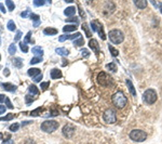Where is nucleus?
Segmentation results:
<instances>
[{
	"mask_svg": "<svg viewBox=\"0 0 162 144\" xmlns=\"http://www.w3.org/2000/svg\"><path fill=\"white\" fill-rule=\"evenodd\" d=\"M112 103L118 107V109H123L124 106L128 104V99L127 97L122 92H117L112 95Z\"/></svg>",
	"mask_w": 162,
	"mask_h": 144,
	"instance_id": "nucleus-1",
	"label": "nucleus"
},
{
	"mask_svg": "<svg viewBox=\"0 0 162 144\" xmlns=\"http://www.w3.org/2000/svg\"><path fill=\"white\" fill-rule=\"evenodd\" d=\"M59 124L56 120H46L41 124V130L44 131V132L51 133L54 132L58 128Z\"/></svg>",
	"mask_w": 162,
	"mask_h": 144,
	"instance_id": "nucleus-2",
	"label": "nucleus"
},
{
	"mask_svg": "<svg viewBox=\"0 0 162 144\" xmlns=\"http://www.w3.org/2000/svg\"><path fill=\"white\" fill-rule=\"evenodd\" d=\"M109 39H110V41L112 44H121V42H123L124 35L122 34V32H120V30L112 29L109 32Z\"/></svg>",
	"mask_w": 162,
	"mask_h": 144,
	"instance_id": "nucleus-3",
	"label": "nucleus"
},
{
	"mask_svg": "<svg viewBox=\"0 0 162 144\" xmlns=\"http://www.w3.org/2000/svg\"><path fill=\"white\" fill-rule=\"evenodd\" d=\"M157 93L154 90L152 89H148L146 90L145 93H144L143 95V100L144 102H145L146 104H149V105H151V104H154V102L157 101Z\"/></svg>",
	"mask_w": 162,
	"mask_h": 144,
	"instance_id": "nucleus-4",
	"label": "nucleus"
},
{
	"mask_svg": "<svg viewBox=\"0 0 162 144\" xmlns=\"http://www.w3.org/2000/svg\"><path fill=\"white\" fill-rule=\"evenodd\" d=\"M130 138L132 139L133 141L136 142H144L147 138V134L144 132L143 130H140V129H135L130 132Z\"/></svg>",
	"mask_w": 162,
	"mask_h": 144,
	"instance_id": "nucleus-5",
	"label": "nucleus"
},
{
	"mask_svg": "<svg viewBox=\"0 0 162 144\" xmlns=\"http://www.w3.org/2000/svg\"><path fill=\"white\" fill-rule=\"evenodd\" d=\"M97 82H98L100 86H103V87H108L109 84H111L112 80H111V78L108 76L105 72H100V73L97 75Z\"/></svg>",
	"mask_w": 162,
	"mask_h": 144,
	"instance_id": "nucleus-6",
	"label": "nucleus"
},
{
	"mask_svg": "<svg viewBox=\"0 0 162 144\" xmlns=\"http://www.w3.org/2000/svg\"><path fill=\"white\" fill-rule=\"evenodd\" d=\"M104 120H105L107 124H115L117 120V117H116V114H115V112L112 109H107V111L104 113V116H103Z\"/></svg>",
	"mask_w": 162,
	"mask_h": 144,
	"instance_id": "nucleus-7",
	"label": "nucleus"
},
{
	"mask_svg": "<svg viewBox=\"0 0 162 144\" xmlns=\"http://www.w3.org/2000/svg\"><path fill=\"white\" fill-rule=\"evenodd\" d=\"M75 130L76 128L74 127L73 125H66L64 126V128H63V136H65V138H71V136L75 134Z\"/></svg>",
	"mask_w": 162,
	"mask_h": 144,
	"instance_id": "nucleus-8",
	"label": "nucleus"
},
{
	"mask_svg": "<svg viewBox=\"0 0 162 144\" xmlns=\"http://www.w3.org/2000/svg\"><path fill=\"white\" fill-rule=\"evenodd\" d=\"M79 37H81V34L80 33H76L75 35H62L58 38V40L61 41V42H63V41L68 40V39H73V40H76V39H78Z\"/></svg>",
	"mask_w": 162,
	"mask_h": 144,
	"instance_id": "nucleus-9",
	"label": "nucleus"
},
{
	"mask_svg": "<svg viewBox=\"0 0 162 144\" xmlns=\"http://www.w3.org/2000/svg\"><path fill=\"white\" fill-rule=\"evenodd\" d=\"M89 46L90 48L93 50V52H95L96 54L100 53V44H98V42H97L95 39H91V40L89 41Z\"/></svg>",
	"mask_w": 162,
	"mask_h": 144,
	"instance_id": "nucleus-10",
	"label": "nucleus"
},
{
	"mask_svg": "<svg viewBox=\"0 0 162 144\" xmlns=\"http://www.w3.org/2000/svg\"><path fill=\"white\" fill-rule=\"evenodd\" d=\"M1 87H2L3 90H7V91H10V92H14L16 91V86L12 84H9V82H3V84H0Z\"/></svg>",
	"mask_w": 162,
	"mask_h": 144,
	"instance_id": "nucleus-11",
	"label": "nucleus"
},
{
	"mask_svg": "<svg viewBox=\"0 0 162 144\" xmlns=\"http://www.w3.org/2000/svg\"><path fill=\"white\" fill-rule=\"evenodd\" d=\"M32 51V53H34V54H35L37 57H42L43 49L41 48V47H34Z\"/></svg>",
	"mask_w": 162,
	"mask_h": 144,
	"instance_id": "nucleus-12",
	"label": "nucleus"
},
{
	"mask_svg": "<svg viewBox=\"0 0 162 144\" xmlns=\"http://www.w3.org/2000/svg\"><path fill=\"white\" fill-rule=\"evenodd\" d=\"M62 77V72L57 69V68H53L51 71V78L52 79H58Z\"/></svg>",
	"mask_w": 162,
	"mask_h": 144,
	"instance_id": "nucleus-13",
	"label": "nucleus"
},
{
	"mask_svg": "<svg viewBox=\"0 0 162 144\" xmlns=\"http://www.w3.org/2000/svg\"><path fill=\"white\" fill-rule=\"evenodd\" d=\"M27 74H28L30 77H34V78H35V77H37L38 75H40L41 72L39 68H29L28 72H27Z\"/></svg>",
	"mask_w": 162,
	"mask_h": 144,
	"instance_id": "nucleus-14",
	"label": "nucleus"
},
{
	"mask_svg": "<svg viewBox=\"0 0 162 144\" xmlns=\"http://www.w3.org/2000/svg\"><path fill=\"white\" fill-rule=\"evenodd\" d=\"M75 13H76L75 7H68L67 9H65V11H64V14L66 17H73Z\"/></svg>",
	"mask_w": 162,
	"mask_h": 144,
	"instance_id": "nucleus-15",
	"label": "nucleus"
},
{
	"mask_svg": "<svg viewBox=\"0 0 162 144\" xmlns=\"http://www.w3.org/2000/svg\"><path fill=\"white\" fill-rule=\"evenodd\" d=\"M55 52H56L57 54L63 55V57H67V55L69 54V51H68L66 48H56V49H55Z\"/></svg>",
	"mask_w": 162,
	"mask_h": 144,
	"instance_id": "nucleus-16",
	"label": "nucleus"
},
{
	"mask_svg": "<svg viewBox=\"0 0 162 144\" xmlns=\"http://www.w3.org/2000/svg\"><path fill=\"white\" fill-rule=\"evenodd\" d=\"M30 19L35 22V23H34V26H35V27H38V26L40 25V19H39V15L32 13V14H30Z\"/></svg>",
	"mask_w": 162,
	"mask_h": 144,
	"instance_id": "nucleus-17",
	"label": "nucleus"
},
{
	"mask_svg": "<svg viewBox=\"0 0 162 144\" xmlns=\"http://www.w3.org/2000/svg\"><path fill=\"white\" fill-rule=\"evenodd\" d=\"M43 34L46 36H53V35H56L57 34V29H55V28H46V29L43 30Z\"/></svg>",
	"mask_w": 162,
	"mask_h": 144,
	"instance_id": "nucleus-18",
	"label": "nucleus"
},
{
	"mask_svg": "<svg viewBox=\"0 0 162 144\" xmlns=\"http://www.w3.org/2000/svg\"><path fill=\"white\" fill-rule=\"evenodd\" d=\"M127 86L128 88H129V91L131 92V94H132L133 97H136V90H135L134 86H133V84L131 82V80H127Z\"/></svg>",
	"mask_w": 162,
	"mask_h": 144,
	"instance_id": "nucleus-19",
	"label": "nucleus"
},
{
	"mask_svg": "<svg viewBox=\"0 0 162 144\" xmlns=\"http://www.w3.org/2000/svg\"><path fill=\"white\" fill-rule=\"evenodd\" d=\"M77 29V26L76 25H66L63 27V32L64 33H69V32H75Z\"/></svg>",
	"mask_w": 162,
	"mask_h": 144,
	"instance_id": "nucleus-20",
	"label": "nucleus"
},
{
	"mask_svg": "<svg viewBox=\"0 0 162 144\" xmlns=\"http://www.w3.org/2000/svg\"><path fill=\"white\" fill-rule=\"evenodd\" d=\"M134 3L138 9H145L147 7V1L145 0H138V1H135Z\"/></svg>",
	"mask_w": 162,
	"mask_h": 144,
	"instance_id": "nucleus-21",
	"label": "nucleus"
},
{
	"mask_svg": "<svg viewBox=\"0 0 162 144\" xmlns=\"http://www.w3.org/2000/svg\"><path fill=\"white\" fill-rule=\"evenodd\" d=\"M13 65L15 66V67L17 68H21L22 66H23V60H22L21 57H15V59H13Z\"/></svg>",
	"mask_w": 162,
	"mask_h": 144,
	"instance_id": "nucleus-22",
	"label": "nucleus"
},
{
	"mask_svg": "<svg viewBox=\"0 0 162 144\" xmlns=\"http://www.w3.org/2000/svg\"><path fill=\"white\" fill-rule=\"evenodd\" d=\"M28 91H29L30 93H32V94H35V95L39 94V90H38V88L36 87L35 84H30L29 88H28Z\"/></svg>",
	"mask_w": 162,
	"mask_h": 144,
	"instance_id": "nucleus-23",
	"label": "nucleus"
},
{
	"mask_svg": "<svg viewBox=\"0 0 162 144\" xmlns=\"http://www.w3.org/2000/svg\"><path fill=\"white\" fill-rule=\"evenodd\" d=\"M5 5H7V7H8L9 11L12 12L14 10V8H15V5H14L13 1H11V0H7L5 1Z\"/></svg>",
	"mask_w": 162,
	"mask_h": 144,
	"instance_id": "nucleus-24",
	"label": "nucleus"
},
{
	"mask_svg": "<svg viewBox=\"0 0 162 144\" xmlns=\"http://www.w3.org/2000/svg\"><path fill=\"white\" fill-rule=\"evenodd\" d=\"M83 44H84V41H83V38H82V37H79L78 39L74 40V44H75L76 47H81Z\"/></svg>",
	"mask_w": 162,
	"mask_h": 144,
	"instance_id": "nucleus-25",
	"label": "nucleus"
},
{
	"mask_svg": "<svg viewBox=\"0 0 162 144\" xmlns=\"http://www.w3.org/2000/svg\"><path fill=\"white\" fill-rule=\"evenodd\" d=\"M98 34H100V38H102L103 40H105L106 36H105V32H104V28H103V25H100V27H98Z\"/></svg>",
	"mask_w": 162,
	"mask_h": 144,
	"instance_id": "nucleus-26",
	"label": "nucleus"
},
{
	"mask_svg": "<svg viewBox=\"0 0 162 144\" xmlns=\"http://www.w3.org/2000/svg\"><path fill=\"white\" fill-rule=\"evenodd\" d=\"M30 35H32V32H28V33H27V35L25 36L24 41H23V42H24L25 44H32V41L30 40Z\"/></svg>",
	"mask_w": 162,
	"mask_h": 144,
	"instance_id": "nucleus-27",
	"label": "nucleus"
},
{
	"mask_svg": "<svg viewBox=\"0 0 162 144\" xmlns=\"http://www.w3.org/2000/svg\"><path fill=\"white\" fill-rule=\"evenodd\" d=\"M13 117H14L13 114H9L4 117H0V121H9V120L13 119Z\"/></svg>",
	"mask_w": 162,
	"mask_h": 144,
	"instance_id": "nucleus-28",
	"label": "nucleus"
},
{
	"mask_svg": "<svg viewBox=\"0 0 162 144\" xmlns=\"http://www.w3.org/2000/svg\"><path fill=\"white\" fill-rule=\"evenodd\" d=\"M108 49H109V51H110V53H111V55H112V57H118V54H119L118 50H116L115 48H113V47H111V46L108 47Z\"/></svg>",
	"mask_w": 162,
	"mask_h": 144,
	"instance_id": "nucleus-29",
	"label": "nucleus"
},
{
	"mask_svg": "<svg viewBox=\"0 0 162 144\" xmlns=\"http://www.w3.org/2000/svg\"><path fill=\"white\" fill-rule=\"evenodd\" d=\"M15 52H16V46H15V44H10V47H9V53H10L11 55H13V54H15Z\"/></svg>",
	"mask_w": 162,
	"mask_h": 144,
	"instance_id": "nucleus-30",
	"label": "nucleus"
},
{
	"mask_svg": "<svg viewBox=\"0 0 162 144\" xmlns=\"http://www.w3.org/2000/svg\"><path fill=\"white\" fill-rule=\"evenodd\" d=\"M7 27H8V29L10 30V32H13V30H15V24H14L13 21H9L8 25H7Z\"/></svg>",
	"mask_w": 162,
	"mask_h": 144,
	"instance_id": "nucleus-31",
	"label": "nucleus"
},
{
	"mask_svg": "<svg viewBox=\"0 0 162 144\" xmlns=\"http://www.w3.org/2000/svg\"><path fill=\"white\" fill-rule=\"evenodd\" d=\"M43 109L42 107H38L37 109H35V111L30 112V116H38V115L40 114V112H42Z\"/></svg>",
	"mask_w": 162,
	"mask_h": 144,
	"instance_id": "nucleus-32",
	"label": "nucleus"
},
{
	"mask_svg": "<svg viewBox=\"0 0 162 144\" xmlns=\"http://www.w3.org/2000/svg\"><path fill=\"white\" fill-rule=\"evenodd\" d=\"M42 61V57H32V60H30V64L34 65V64H38V63H40Z\"/></svg>",
	"mask_w": 162,
	"mask_h": 144,
	"instance_id": "nucleus-33",
	"label": "nucleus"
},
{
	"mask_svg": "<svg viewBox=\"0 0 162 144\" xmlns=\"http://www.w3.org/2000/svg\"><path fill=\"white\" fill-rule=\"evenodd\" d=\"M25 100H26V104L27 105H30V104L32 103V102H34V100H35V99L32 98V95H26V97H25Z\"/></svg>",
	"mask_w": 162,
	"mask_h": 144,
	"instance_id": "nucleus-34",
	"label": "nucleus"
},
{
	"mask_svg": "<svg viewBox=\"0 0 162 144\" xmlns=\"http://www.w3.org/2000/svg\"><path fill=\"white\" fill-rule=\"evenodd\" d=\"M19 128H20L19 124H12V125L9 127V129H10L11 131H13V132H15V131L19 130Z\"/></svg>",
	"mask_w": 162,
	"mask_h": 144,
	"instance_id": "nucleus-35",
	"label": "nucleus"
},
{
	"mask_svg": "<svg viewBox=\"0 0 162 144\" xmlns=\"http://www.w3.org/2000/svg\"><path fill=\"white\" fill-rule=\"evenodd\" d=\"M82 29L86 32V37H91V33H90V30H89V28H88V25L84 23L83 25H82Z\"/></svg>",
	"mask_w": 162,
	"mask_h": 144,
	"instance_id": "nucleus-36",
	"label": "nucleus"
},
{
	"mask_svg": "<svg viewBox=\"0 0 162 144\" xmlns=\"http://www.w3.org/2000/svg\"><path fill=\"white\" fill-rule=\"evenodd\" d=\"M20 48H21V50L24 52V53L28 52V47H27V44H25L24 42H21V44H20Z\"/></svg>",
	"mask_w": 162,
	"mask_h": 144,
	"instance_id": "nucleus-37",
	"label": "nucleus"
},
{
	"mask_svg": "<svg viewBox=\"0 0 162 144\" xmlns=\"http://www.w3.org/2000/svg\"><path fill=\"white\" fill-rule=\"evenodd\" d=\"M66 22H73V23H75V25H78L79 24V19L78 17H70V19L66 20Z\"/></svg>",
	"mask_w": 162,
	"mask_h": 144,
	"instance_id": "nucleus-38",
	"label": "nucleus"
},
{
	"mask_svg": "<svg viewBox=\"0 0 162 144\" xmlns=\"http://www.w3.org/2000/svg\"><path fill=\"white\" fill-rule=\"evenodd\" d=\"M107 68H109V69H110L111 72H113V73L117 71V66L115 65V63H110V64H108Z\"/></svg>",
	"mask_w": 162,
	"mask_h": 144,
	"instance_id": "nucleus-39",
	"label": "nucleus"
},
{
	"mask_svg": "<svg viewBox=\"0 0 162 144\" xmlns=\"http://www.w3.org/2000/svg\"><path fill=\"white\" fill-rule=\"evenodd\" d=\"M22 35H23V34H22L21 30H17V32H16V36L14 37V41H15V42H17V41H19L20 39H21Z\"/></svg>",
	"mask_w": 162,
	"mask_h": 144,
	"instance_id": "nucleus-40",
	"label": "nucleus"
},
{
	"mask_svg": "<svg viewBox=\"0 0 162 144\" xmlns=\"http://www.w3.org/2000/svg\"><path fill=\"white\" fill-rule=\"evenodd\" d=\"M5 104H7V107L8 109H13V105H12V103H11V101H10V99L9 98H5Z\"/></svg>",
	"mask_w": 162,
	"mask_h": 144,
	"instance_id": "nucleus-41",
	"label": "nucleus"
},
{
	"mask_svg": "<svg viewBox=\"0 0 162 144\" xmlns=\"http://www.w3.org/2000/svg\"><path fill=\"white\" fill-rule=\"evenodd\" d=\"M49 86H50V82H41V84H40V87H41V90H43V91H44V90H46L48 89V87Z\"/></svg>",
	"mask_w": 162,
	"mask_h": 144,
	"instance_id": "nucleus-42",
	"label": "nucleus"
},
{
	"mask_svg": "<svg viewBox=\"0 0 162 144\" xmlns=\"http://www.w3.org/2000/svg\"><path fill=\"white\" fill-rule=\"evenodd\" d=\"M44 1H42V0H35L34 1V5H35L36 7H41V6H43L44 5Z\"/></svg>",
	"mask_w": 162,
	"mask_h": 144,
	"instance_id": "nucleus-43",
	"label": "nucleus"
},
{
	"mask_svg": "<svg viewBox=\"0 0 162 144\" xmlns=\"http://www.w3.org/2000/svg\"><path fill=\"white\" fill-rule=\"evenodd\" d=\"M30 10H26V11H24V12H22L21 13V17H27L28 15H30Z\"/></svg>",
	"mask_w": 162,
	"mask_h": 144,
	"instance_id": "nucleus-44",
	"label": "nucleus"
},
{
	"mask_svg": "<svg viewBox=\"0 0 162 144\" xmlns=\"http://www.w3.org/2000/svg\"><path fill=\"white\" fill-rule=\"evenodd\" d=\"M81 53H82V55H83V57H88L90 55V52H89V50H88V49H82V50H81Z\"/></svg>",
	"mask_w": 162,
	"mask_h": 144,
	"instance_id": "nucleus-45",
	"label": "nucleus"
},
{
	"mask_svg": "<svg viewBox=\"0 0 162 144\" xmlns=\"http://www.w3.org/2000/svg\"><path fill=\"white\" fill-rule=\"evenodd\" d=\"M41 79H42V74H40V75H38L37 77H35L34 80H35L36 82H39V81H41Z\"/></svg>",
	"mask_w": 162,
	"mask_h": 144,
	"instance_id": "nucleus-46",
	"label": "nucleus"
},
{
	"mask_svg": "<svg viewBox=\"0 0 162 144\" xmlns=\"http://www.w3.org/2000/svg\"><path fill=\"white\" fill-rule=\"evenodd\" d=\"M2 144H14V141L12 140V139H9V140H7V141H3Z\"/></svg>",
	"mask_w": 162,
	"mask_h": 144,
	"instance_id": "nucleus-47",
	"label": "nucleus"
},
{
	"mask_svg": "<svg viewBox=\"0 0 162 144\" xmlns=\"http://www.w3.org/2000/svg\"><path fill=\"white\" fill-rule=\"evenodd\" d=\"M0 11H1V13H5V9H4V6H3L2 3H0Z\"/></svg>",
	"mask_w": 162,
	"mask_h": 144,
	"instance_id": "nucleus-48",
	"label": "nucleus"
},
{
	"mask_svg": "<svg viewBox=\"0 0 162 144\" xmlns=\"http://www.w3.org/2000/svg\"><path fill=\"white\" fill-rule=\"evenodd\" d=\"M4 112H5V107L2 105H0V115H2Z\"/></svg>",
	"mask_w": 162,
	"mask_h": 144,
	"instance_id": "nucleus-49",
	"label": "nucleus"
},
{
	"mask_svg": "<svg viewBox=\"0 0 162 144\" xmlns=\"http://www.w3.org/2000/svg\"><path fill=\"white\" fill-rule=\"evenodd\" d=\"M3 74H4V76H9V75H10V71H9V68H4Z\"/></svg>",
	"mask_w": 162,
	"mask_h": 144,
	"instance_id": "nucleus-50",
	"label": "nucleus"
},
{
	"mask_svg": "<svg viewBox=\"0 0 162 144\" xmlns=\"http://www.w3.org/2000/svg\"><path fill=\"white\" fill-rule=\"evenodd\" d=\"M3 101H5V97L3 94H0V103H2Z\"/></svg>",
	"mask_w": 162,
	"mask_h": 144,
	"instance_id": "nucleus-51",
	"label": "nucleus"
},
{
	"mask_svg": "<svg viewBox=\"0 0 162 144\" xmlns=\"http://www.w3.org/2000/svg\"><path fill=\"white\" fill-rule=\"evenodd\" d=\"M28 124H32V121H29V120H26V121H23V122H22V126L24 127V126L28 125Z\"/></svg>",
	"mask_w": 162,
	"mask_h": 144,
	"instance_id": "nucleus-52",
	"label": "nucleus"
},
{
	"mask_svg": "<svg viewBox=\"0 0 162 144\" xmlns=\"http://www.w3.org/2000/svg\"><path fill=\"white\" fill-rule=\"evenodd\" d=\"M26 144H35V142L32 141V140H28V141L26 142Z\"/></svg>",
	"mask_w": 162,
	"mask_h": 144,
	"instance_id": "nucleus-53",
	"label": "nucleus"
},
{
	"mask_svg": "<svg viewBox=\"0 0 162 144\" xmlns=\"http://www.w3.org/2000/svg\"><path fill=\"white\" fill-rule=\"evenodd\" d=\"M160 11H161V13H162V5H160Z\"/></svg>",
	"mask_w": 162,
	"mask_h": 144,
	"instance_id": "nucleus-54",
	"label": "nucleus"
},
{
	"mask_svg": "<svg viewBox=\"0 0 162 144\" xmlns=\"http://www.w3.org/2000/svg\"><path fill=\"white\" fill-rule=\"evenodd\" d=\"M0 61H1V55H0Z\"/></svg>",
	"mask_w": 162,
	"mask_h": 144,
	"instance_id": "nucleus-55",
	"label": "nucleus"
},
{
	"mask_svg": "<svg viewBox=\"0 0 162 144\" xmlns=\"http://www.w3.org/2000/svg\"><path fill=\"white\" fill-rule=\"evenodd\" d=\"M0 42H1V39H0Z\"/></svg>",
	"mask_w": 162,
	"mask_h": 144,
	"instance_id": "nucleus-56",
	"label": "nucleus"
},
{
	"mask_svg": "<svg viewBox=\"0 0 162 144\" xmlns=\"http://www.w3.org/2000/svg\"><path fill=\"white\" fill-rule=\"evenodd\" d=\"M0 68H1V67H0Z\"/></svg>",
	"mask_w": 162,
	"mask_h": 144,
	"instance_id": "nucleus-57",
	"label": "nucleus"
}]
</instances>
